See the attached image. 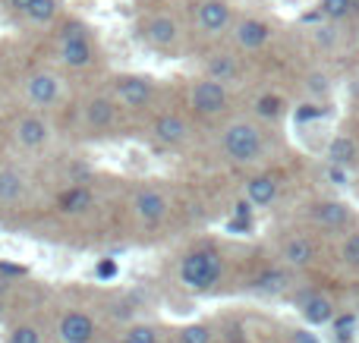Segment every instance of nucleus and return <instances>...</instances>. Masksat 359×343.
<instances>
[{
    "mask_svg": "<svg viewBox=\"0 0 359 343\" xmlns=\"http://www.w3.org/2000/svg\"><path fill=\"white\" fill-rule=\"evenodd\" d=\"M211 340V331L205 325H189L180 331V343H208Z\"/></svg>",
    "mask_w": 359,
    "mask_h": 343,
    "instance_id": "30",
    "label": "nucleus"
},
{
    "mask_svg": "<svg viewBox=\"0 0 359 343\" xmlns=\"http://www.w3.org/2000/svg\"><path fill=\"white\" fill-rule=\"evenodd\" d=\"M57 337H60V343H92L95 321L88 318L86 312H69V315H63L60 318Z\"/></svg>",
    "mask_w": 359,
    "mask_h": 343,
    "instance_id": "5",
    "label": "nucleus"
},
{
    "mask_svg": "<svg viewBox=\"0 0 359 343\" xmlns=\"http://www.w3.org/2000/svg\"><path fill=\"white\" fill-rule=\"evenodd\" d=\"M312 220L322 227H344L350 220V208L344 202H318L312 205Z\"/></svg>",
    "mask_w": 359,
    "mask_h": 343,
    "instance_id": "13",
    "label": "nucleus"
},
{
    "mask_svg": "<svg viewBox=\"0 0 359 343\" xmlns=\"http://www.w3.org/2000/svg\"><path fill=\"white\" fill-rule=\"evenodd\" d=\"M318 10H322V16H328V19H334L337 22V19H347L356 6H353V0H322Z\"/></svg>",
    "mask_w": 359,
    "mask_h": 343,
    "instance_id": "25",
    "label": "nucleus"
},
{
    "mask_svg": "<svg viewBox=\"0 0 359 343\" xmlns=\"http://www.w3.org/2000/svg\"><path fill=\"white\" fill-rule=\"evenodd\" d=\"M82 38H88L86 22H67V25L60 29V44H63V41H82Z\"/></svg>",
    "mask_w": 359,
    "mask_h": 343,
    "instance_id": "31",
    "label": "nucleus"
},
{
    "mask_svg": "<svg viewBox=\"0 0 359 343\" xmlns=\"http://www.w3.org/2000/svg\"><path fill=\"white\" fill-rule=\"evenodd\" d=\"M98 274H101V277H111V274H117V265H114V262H104V265H101V268H98Z\"/></svg>",
    "mask_w": 359,
    "mask_h": 343,
    "instance_id": "39",
    "label": "nucleus"
},
{
    "mask_svg": "<svg viewBox=\"0 0 359 343\" xmlns=\"http://www.w3.org/2000/svg\"><path fill=\"white\" fill-rule=\"evenodd\" d=\"M126 343H161V337H158V331L155 328H149V325H133L130 331H126Z\"/></svg>",
    "mask_w": 359,
    "mask_h": 343,
    "instance_id": "27",
    "label": "nucleus"
},
{
    "mask_svg": "<svg viewBox=\"0 0 359 343\" xmlns=\"http://www.w3.org/2000/svg\"><path fill=\"white\" fill-rule=\"evenodd\" d=\"M57 10H60V4H57V0H35V4H32V10L25 13V16H29L32 22L44 25V22H50V19L57 16Z\"/></svg>",
    "mask_w": 359,
    "mask_h": 343,
    "instance_id": "24",
    "label": "nucleus"
},
{
    "mask_svg": "<svg viewBox=\"0 0 359 343\" xmlns=\"http://www.w3.org/2000/svg\"><path fill=\"white\" fill-rule=\"evenodd\" d=\"M341 258H344V265H350V268H359V233H350V237L344 239Z\"/></svg>",
    "mask_w": 359,
    "mask_h": 343,
    "instance_id": "29",
    "label": "nucleus"
},
{
    "mask_svg": "<svg viewBox=\"0 0 359 343\" xmlns=\"http://www.w3.org/2000/svg\"><path fill=\"white\" fill-rule=\"evenodd\" d=\"M192 107L205 117L211 113H221L227 107V88L224 82H215V79H202L196 88H192Z\"/></svg>",
    "mask_w": 359,
    "mask_h": 343,
    "instance_id": "3",
    "label": "nucleus"
},
{
    "mask_svg": "<svg viewBox=\"0 0 359 343\" xmlns=\"http://www.w3.org/2000/svg\"><path fill=\"white\" fill-rule=\"evenodd\" d=\"M221 145H224V151H227V155L233 158L236 164L259 161L262 148H265V145H262V132L255 130L252 123H233V126H227Z\"/></svg>",
    "mask_w": 359,
    "mask_h": 343,
    "instance_id": "2",
    "label": "nucleus"
},
{
    "mask_svg": "<svg viewBox=\"0 0 359 343\" xmlns=\"http://www.w3.org/2000/svg\"><path fill=\"white\" fill-rule=\"evenodd\" d=\"M287 287H290V277H287L284 271H262L252 281V290L262 296H280Z\"/></svg>",
    "mask_w": 359,
    "mask_h": 343,
    "instance_id": "19",
    "label": "nucleus"
},
{
    "mask_svg": "<svg viewBox=\"0 0 359 343\" xmlns=\"http://www.w3.org/2000/svg\"><path fill=\"white\" fill-rule=\"evenodd\" d=\"M117 343H126V340H117Z\"/></svg>",
    "mask_w": 359,
    "mask_h": 343,
    "instance_id": "43",
    "label": "nucleus"
},
{
    "mask_svg": "<svg viewBox=\"0 0 359 343\" xmlns=\"http://www.w3.org/2000/svg\"><path fill=\"white\" fill-rule=\"evenodd\" d=\"M268 38H271V25L262 22V19H243V22L236 25V41L246 50H255V48H262V44H268Z\"/></svg>",
    "mask_w": 359,
    "mask_h": 343,
    "instance_id": "12",
    "label": "nucleus"
},
{
    "mask_svg": "<svg viewBox=\"0 0 359 343\" xmlns=\"http://www.w3.org/2000/svg\"><path fill=\"white\" fill-rule=\"evenodd\" d=\"M328 161H331V167H347V164H353V161H356V142H353L350 136L331 139V145H328Z\"/></svg>",
    "mask_w": 359,
    "mask_h": 343,
    "instance_id": "20",
    "label": "nucleus"
},
{
    "mask_svg": "<svg viewBox=\"0 0 359 343\" xmlns=\"http://www.w3.org/2000/svg\"><path fill=\"white\" fill-rule=\"evenodd\" d=\"M290 343H318V340H316V334H309V331H293Z\"/></svg>",
    "mask_w": 359,
    "mask_h": 343,
    "instance_id": "36",
    "label": "nucleus"
},
{
    "mask_svg": "<svg viewBox=\"0 0 359 343\" xmlns=\"http://www.w3.org/2000/svg\"><path fill=\"white\" fill-rule=\"evenodd\" d=\"M145 35H149L151 44H158V48H170V44L177 41V22L170 16H151L149 25H145Z\"/></svg>",
    "mask_w": 359,
    "mask_h": 343,
    "instance_id": "15",
    "label": "nucleus"
},
{
    "mask_svg": "<svg viewBox=\"0 0 359 343\" xmlns=\"http://www.w3.org/2000/svg\"><path fill=\"white\" fill-rule=\"evenodd\" d=\"M0 293H4V284H0Z\"/></svg>",
    "mask_w": 359,
    "mask_h": 343,
    "instance_id": "42",
    "label": "nucleus"
},
{
    "mask_svg": "<svg viewBox=\"0 0 359 343\" xmlns=\"http://www.w3.org/2000/svg\"><path fill=\"white\" fill-rule=\"evenodd\" d=\"M331 325H334L337 343H350V337H353V328H356V318H353V315H337Z\"/></svg>",
    "mask_w": 359,
    "mask_h": 343,
    "instance_id": "28",
    "label": "nucleus"
},
{
    "mask_svg": "<svg viewBox=\"0 0 359 343\" xmlns=\"http://www.w3.org/2000/svg\"><path fill=\"white\" fill-rule=\"evenodd\" d=\"M196 22L205 35H217V31H224L230 22V6L224 4V0H205V4L198 6Z\"/></svg>",
    "mask_w": 359,
    "mask_h": 343,
    "instance_id": "7",
    "label": "nucleus"
},
{
    "mask_svg": "<svg viewBox=\"0 0 359 343\" xmlns=\"http://www.w3.org/2000/svg\"><path fill=\"white\" fill-rule=\"evenodd\" d=\"M25 94H29L32 104L48 107V104H54L57 94H60V82H57V76H50V73H35V76H29V82H25Z\"/></svg>",
    "mask_w": 359,
    "mask_h": 343,
    "instance_id": "8",
    "label": "nucleus"
},
{
    "mask_svg": "<svg viewBox=\"0 0 359 343\" xmlns=\"http://www.w3.org/2000/svg\"><path fill=\"white\" fill-rule=\"evenodd\" d=\"M86 120L95 130H104V126L114 123V104L107 98H92L86 104Z\"/></svg>",
    "mask_w": 359,
    "mask_h": 343,
    "instance_id": "21",
    "label": "nucleus"
},
{
    "mask_svg": "<svg viewBox=\"0 0 359 343\" xmlns=\"http://www.w3.org/2000/svg\"><path fill=\"white\" fill-rule=\"evenodd\" d=\"M155 136L164 145H180L186 139V123L174 113H164V117L155 120Z\"/></svg>",
    "mask_w": 359,
    "mask_h": 343,
    "instance_id": "17",
    "label": "nucleus"
},
{
    "mask_svg": "<svg viewBox=\"0 0 359 343\" xmlns=\"http://www.w3.org/2000/svg\"><path fill=\"white\" fill-rule=\"evenodd\" d=\"M236 76V63L230 54H215L208 60V79L215 82H230Z\"/></svg>",
    "mask_w": 359,
    "mask_h": 343,
    "instance_id": "23",
    "label": "nucleus"
},
{
    "mask_svg": "<svg viewBox=\"0 0 359 343\" xmlns=\"http://www.w3.org/2000/svg\"><path fill=\"white\" fill-rule=\"evenodd\" d=\"M249 227H252V224H249V220H230V224H227V230L230 233H243V230H249Z\"/></svg>",
    "mask_w": 359,
    "mask_h": 343,
    "instance_id": "37",
    "label": "nucleus"
},
{
    "mask_svg": "<svg viewBox=\"0 0 359 343\" xmlns=\"http://www.w3.org/2000/svg\"><path fill=\"white\" fill-rule=\"evenodd\" d=\"M10 343H41V334H38V328L22 325L10 334Z\"/></svg>",
    "mask_w": 359,
    "mask_h": 343,
    "instance_id": "32",
    "label": "nucleus"
},
{
    "mask_svg": "<svg viewBox=\"0 0 359 343\" xmlns=\"http://www.w3.org/2000/svg\"><path fill=\"white\" fill-rule=\"evenodd\" d=\"M136 214L145 224H158L168 214V199L161 192H155V189H145V192L136 195Z\"/></svg>",
    "mask_w": 359,
    "mask_h": 343,
    "instance_id": "10",
    "label": "nucleus"
},
{
    "mask_svg": "<svg viewBox=\"0 0 359 343\" xmlns=\"http://www.w3.org/2000/svg\"><path fill=\"white\" fill-rule=\"evenodd\" d=\"M25 192V176L19 170H0V202H16Z\"/></svg>",
    "mask_w": 359,
    "mask_h": 343,
    "instance_id": "22",
    "label": "nucleus"
},
{
    "mask_svg": "<svg viewBox=\"0 0 359 343\" xmlns=\"http://www.w3.org/2000/svg\"><path fill=\"white\" fill-rule=\"evenodd\" d=\"M57 205H60V211H67V214H82L92 208V192H88L86 186H69L67 192H60Z\"/></svg>",
    "mask_w": 359,
    "mask_h": 343,
    "instance_id": "18",
    "label": "nucleus"
},
{
    "mask_svg": "<svg viewBox=\"0 0 359 343\" xmlns=\"http://www.w3.org/2000/svg\"><path fill=\"white\" fill-rule=\"evenodd\" d=\"M318 113H322V111H318V107L306 104V107H303V111H299V113H297V120H312V117H318Z\"/></svg>",
    "mask_w": 359,
    "mask_h": 343,
    "instance_id": "38",
    "label": "nucleus"
},
{
    "mask_svg": "<svg viewBox=\"0 0 359 343\" xmlns=\"http://www.w3.org/2000/svg\"><path fill=\"white\" fill-rule=\"evenodd\" d=\"M236 220H249V214H252V205L249 202H236Z\"/></svg>",
    "mask_w": 359,
    "mask_h": 343,
    "instance_id": "35",
    "label": "nucleus"
},
{
    "mask_svg": "<svg viewBox=\"0 0 359 343\" xmlns=\"http://www.w3.org/2000/svg\"><path fill=\"white\" fill-rule=\"evenodd\" d=\"M48 136H50V130L41 117H22L16 123V142L22 148H38V145L48 142Z\"/></svg>",
    "mask_w": 359,
    "mask_h": 343,
    "instance_id": "11",
    "label": "nucleus"
},
{
    "mask_svg": "<svg viewBox=\"0 0 359 343\" xmlns=\"http://www.w3.org/2000/svg\"><path fill=\"white\" fill-rule=\"evenodd\" d=\"M255 111H259V117L274 120V117H280V111H284V101H280L278 94H262V98L255 101Z\"/></svg>",
    "mask_w": 359,
    "mask_h": 343,
    "instance_id": "26",
    "label": "nucleus"
},
{
    "mask_svg": "<svg viewBox=\"0 0 359 343\" xmlns=\"http://www.w3.org/2000/svg\"><path fill=\"white\" fill-rule=\"evenodd\" d=\"M328 180L337 183V186H347V174H344L341 167H331V170H328Z\"/></svg>",
    "mask_w": 359,
    "mask_h": 343,
    "instance_id": "34",
    "label": "nucleus"
},
{
    "mask_svg": "<svg viewBox=\"0 0 359 343\" xmlns=\"http://www.w3.org/2000/svg\"><path fill=\"white\" fill-rule=\"evenodd\" d=\"M299 315H303L306 325L312 328H322V325H331L337 318L334 312V302L322 293H303L299 296Z\"/></svg>",
    "mask_w": 359,
    "mask_h": 343,
    "instance_id": "4",
    "label": "nucleus"
},
{
    "mask_svg": "<svg viewBox=\"0 0 359 343\" xmlns=\"http://www.w3.org/2000/svg\"><path fill=\"white\" fill-rule=\"evenodd\" d=\"M92 41L88 38H82V41H63L60 44V60L67 63V66H73V69H82V66H88L92 63Z\"/></svg>",
    "mask_w": 359,
    "mask_h": 343,
    "instance_id": "16",
    "label": "nucleus"
},
{
    "mask_svg": "<svg viewBox=\"0 0 359 343\" xmlns=\"http://www.w3.org/2000/svg\"><path fill=\"white\" fill-rule=\"evenodd\" d=\"M224 277V258L215 249H196L180 262V284L192 293L215 290Z\"/></svg>",
    "mask_w": 359,
    "mask_h": 343,
    "instance_id": "1",
    "label": "nucleus"
},
{
    "mask_svg": "<svg viewBox=\"0 0 359 343\" xmlns=\"http://www.w3.org/2000/svg\"><path fill=\"white\" fill-rule=\"evenodd\" d=\"M32 4H35V0H10V6H16V10H22V13H29Z\"/></svg>",
    "mask_w": 359,
    "mask_h": 343,
    "instance_id": "40",
    "label": "nucleus"
},
{
    "mask_svg": "<svg viewBox=\"0 0 359 343\" xmlns=\"http://www.w3.org/2000/svg\"><path fill=\"white\" fill-rule=\"evenodd\" d=\"M278 199V183H274V176H252V180L246 183V202L249 205H271V202Z\"/></svg>",
    "mask_w": 359,
    "mask_h": 343,
    "instance_id": "14",
    "label": "nucleus"
},
{
    "mask_svg": "<svg viewBox=\"0 0 359 343\" xmlns=\"http://www.w3.org/2000/svg\"><path fill=\"white\" fill-rule=\"evenodd\" d=\"M230 343H246V340H243V337H233V340H230Z\"/></svg>",
    "mask_w": 359,
    "mask_h": 343,
    "instance_id": "41",
    "label": "nucleus"
},
{
    "mask_svg": "<svg viewBox=\"0 0 359 343\" xmlns=\"http://www.w3.org/2000/svg\"><path fill=\"white\" fill-rule=\"evenodd\" d=\"M306 85H309V92H316V94H325V92H328V76H325V73H312Z\"/></svg>",
    "mask_w": 359,
    "mask_h": 343,
    "instance_id": "33",
    "label": "nucleus"
},
{
    "mask_svg": "<svg viewBox=\"0 0 359 343\" xmlns=\"http://www.w3.org/2000/svg\"><path fill=\"white\" fill-rule=\"evenodd\" d=\"M280 258H284L290 268H309V265L316 262V246L306 237H290L284 243V249H280Z\"/></svg>",
    "mask_w": 359,
    "mask_h": 343,
    "instance_id": "9",
    "label": "nucleus"
},
{
    "mask_svg": "<svg viewBox=\"0 0 359 343\" xmlns=\"http://www.w3.org/2000/svg\"><path fill=\"white\" fill-rule=\"evenodd\" d=\"M117 98L126 107H145L151 98V79H145V76H123V79H117Z\"/></svg>",
    "mask_w": 359,
    "mask_h": 343,
    "instance_id": "6",
    "label": "nucleus"
}]
</instances>
